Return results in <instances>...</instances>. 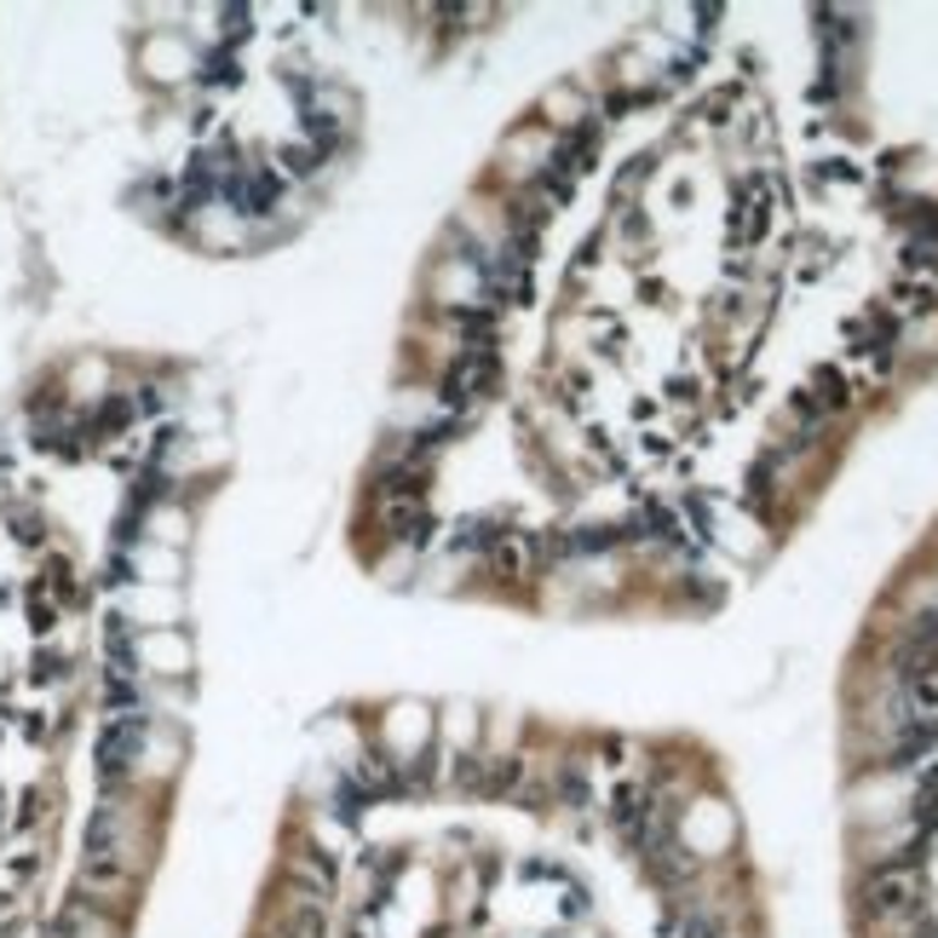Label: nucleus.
<instances>
[{"instance_id": "1", "label": "nucleus", "mask_w": 938, "mask_h": 938, "mask_svg": "<svg viewBox=\"0 0 938 938\" xmlns=\"http://www.w3.org/2000/svg\"><path fill=\"white\" fill-rule=\"evenodd\" d=\"M138 662H145L150 674H185V668H191V645L179 634H150V639H138Z\"/></svg>"}, {"instance_id": "2", "label": "nucleus", "mask_w": 938, "mask_h": 938, "mask_svg": "<svg viewBox=\"0 0 938 938\" xmlns=\"http://www.w3.org/2000/svg\"><path fill=\"white\" fill-rule=\"evenodd\" d=\"M133 564L145 570V582H173L179 576V559L173 553H133Z\"/></svg>"}, {"instance_id": "3", "label": "nucleus", "mask_w": 938, "mask_h": 938, "mask_svg": "<svg viewBox=\"0 0 938 938\" xmlns=\"http://www.w3.org/2000/svg\"><path fill=\"white\" fill-rule=\"evenodd\" d=\"M150 536L156 541H185V519H179V513H156L150 519Z\"/></svg>"}]
</instances>
